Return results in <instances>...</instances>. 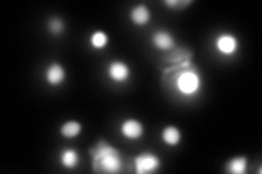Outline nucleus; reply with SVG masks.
Returning <instances> with one entry per match:
<instances>
[{
  "label": "nucleus",
  "instance_id": "6e6552de",
  "mask_svg": "<svg viewBox=\"0 0 262 174\" xmlns=\"http://www.w3.org/2000/svg\"><path fill=\"white\" fill-rule=\"evenodd\" d=\"M152 44L160 51H170L175 47V38L167 31H158L152 36Z\"/></svg>",
  "mask_w": 262,
  "mask_h": 174
},
{
  "label": "nucleus",
  "instance_id": "20e7f679",
  "mask_svg": "<svg viewBox=\"0 0 262 174\" xmlns=\"http://www.w3.org/2000/svg\"><path fill=\"white\" fill-rule=\"evenodd\" d=\"M107 74L113 82L125 83L131 77V70L126 62L120 60H114L108 64Z\"/></svg>",
  "mask_w": 262,
  "mask_h": 174
},
{
  "label": "nucleus",
  "instance_id": "0eeeda50",
  "mask_svg": "<svg viewBox=\"0 0 262 174\" xmlns=\"http://www.w3.org/2000/svg\"><path fill=\"white\" fill-rule=\"evenodd\" d=\"M45 79L48 84L52 86L62 84L66 80V71L62 65L58 62H53L49 64L45 72Z\"/></svg>",
  "mask_w": 262,
  "mask_h": 174
},
{
  "label": "nucleus",
  "instance_id": "39448f33",
  "mask_svg": "<svg viewBox=\"0 0 262 174\" xmlns=\"http://www.w3.org/2000/svg\"><path fill=\"white\" fill-rule=\"evenodd\" d=\"M120 132L124 137L130 140H137L143 136L144 128L141 121L137 119H126L120 124Z\"/></svg>",
  "mask_w": 262,
  "mask_h": 174
},
{
  "label": "nucleus",
  "instance_id": "1a4fd4ad",
  "mask_svg": "<svg viewBox=\"0 0 262 174\" xmlns=\"http://www.w3.org/2000/svg\"><path fill=\"white\" fill-rule=\"evenodd\" d=\"M61 167L68 170L76 169L80 163V155L75 148H64L59 156Z\"/></svg>",
  "mask_w": 262,
  "mask_h": 174
},
{
  "label": "nucleus",
  "instance_id": "f257e3e1",
  "mask_svg": "<svg viewBox=\"0 0 262 174\" xmlns=\"http://www.w3.org/2000/svg\"><path fill=\"white\" fill-rule=\"evenodd\" d=\"M89 154L92 157V169L96 173L116 174L124 168L121 153L106 139H98L90 147Z\"/></svg>",
  "mask_w": 262,
  "mask_h": 174
},
{
  "label": "nucleus",
  "instance_id": "dca6fc26",
  "mask_svg": "<svg viewBox=\"0 0 262 174\" xmlns=\"http://www.w3.org/2000/svg\"><path fill=\"white\" fill-rule=\"evenodd\" d=\"M192 2H182V0H166V2H164V4H165L166 6L170 7V8H175V9H177V8L179 7H186L188 5H190Z\"/></svg>",
  "mask_w": 262,
  "mask_h": 174
},
{
  "label": "nucleus",
  "instance_id": "7ed1b4c3",
  "mask_svg": "<svg viewBox=\"0 0 262 174\" xmlns=\"http://www.w3.org/2000/svg\"><path fill=\"white\" fill-rule=\"evenodd\" d=\"M162 165L161 158L151 152H144L135 158V168L138 174H152L158 172Z\"/></svg>",
  "mask_w": 262,
  "mask_h": 174
},
{
  "label": "nucleus",
  "instance_id": "9d476101",
  "mask_svg": "<svg viewBox=\"0 0 262 174\" xmlns=\"http://www.w3.org/2000/svg\"><path fill=\"white\" fill-rule=\"evenodd\" d=\"M130 19L136 26L143 27L151 20V11L145 5H138L130 11Z\"/></svg>",
  "mask_w": 262,
  "mask_h": 174
},
{
  "label": "nucleus",
  "instance_id": "ddd939ff",
  "mask_svg": "<svg viewBox=\"0 0 262 174\" xmlns=\"http://www.w3.org/2000/svg\"><path fill=\"white\" fill-rule=\"evenodd\" d=\"M82 132V124L79 121L70 120L64 122L60 127V133L67 138H75Z\"/></svg>",
  "mask_w": 262,
  "mask_h": 174
},
{
  "label": "nucleus",
  "instance_id": "f8f14e48",
  "mask_svg": "<svg viewBox=\"0 0 262 174\" xmlns=\"http://www.w3.org/2000/svg\"><path fill=\"white\" fill-rule=\"evenodd\" d=\"M162 139L169 146H176L182 140V133L177 127L168 126L162 131Z\"/></svg>",
  "mask_w": 262,
  "mask_h": 174
},
{
  "label": "nucleus",
  "instance_id": "f03ea898",
  "mask_svg": "<svg viewBox=\"0 0 262 174\" xmlns=\"http://www.w3.org/2000/svg\"><path fill=\"white\" fill-rule=\"evenodd\" d=\"M200 78L192 70H184L178 74L177 89L185 96H192L200 89Z\"/></svg>",
  "mask_w": 262,
  "mask_h": 174
},
{
  "label": "nucleus",
  "instance_id": "2eb2a0df",
  "mask_svg": "<svg viewBox=\"0 0 262 174\" xmlns=\"http://www.w3.org/2000/svg\"><path fill=\"white\" fill-rule=\"evenodd\" d=\"M48 30L53 35L58 36V35L62 34V32L64 30V24H63L62 20H60L58 18L51 19L48 22Z\"/></svg>",
  "mask_w": 262,
  "mask_h": 174
},
{
  "label": "nucleus",
  "instance_id": "423d86ee",
  "mask_svg": "<svg viewBox=\"0 0 262 174\" xmlns=\"http://www.w3.org/2000/svg\"><path fill=\"white\" fill-rule=\"evenodd\" d=\"M215 46L220 54L232 56L238 49V40L232 34H221L216 38Z\"/></svg>",
  "mask_w": 262,
  "mask_h": 174
},
{
  "label": "nucleus",
  "instance_id": "4468645a",
  "mask_svg": "<svg viewBox=\"0 0 262 174\" xmlns=\"http://www.w3.org/2000/svg\"><path fill=\"white\" fill-rule=\"evenodd\" d=\"M90 44L95 49H103L108 45V36L103 31H95L90 37Z\"/></svg>",
  "mask_w": 262,
  "mask_h": 174
},
{
  "label": "nucleus",
  "instance_id": "9b49d317",
  "mask_svg": "<svg viewBox=\"0 0 262 174\" xmlns=\"http://www.w3.org/2000/svg\"><path fill=\"white\" fill-rule=\"evenodd\" d=\"M248 160L245 156H236L229 159L225 165V171L231 174H244L247 171Z\"/></svg>",
  "mask_w": 262,
  "mask_h": 174
}]
</instances>
